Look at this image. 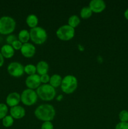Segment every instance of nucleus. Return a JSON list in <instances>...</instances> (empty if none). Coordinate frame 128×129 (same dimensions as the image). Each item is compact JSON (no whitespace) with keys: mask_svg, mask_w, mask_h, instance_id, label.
<instances>
[{"mask_svg":"<svg viewBox=\"0 0 128 129\" xmlns=\"http://www.w3.org/2000/svg\"><path fill=\"white\" fill-rule=\"evenodd\" d=\"M0 52L1 53L4 58L10 59V58L13 57V55H15V49L13 48L11 45L5 44L1 47Z\"/></svg>","mask_w":128,"mask_h":129,"instance_id":"14","label":"nucleus"},{"mask_svg":"<svg viewBox=\"0 0 128 129\" xmlns=\"http://www.w3.org/2000/svg\"><path fill=\"white\" fill-rule=\"evenodd\" d=\"M53 125L51 122H44L41 127V129H53Z\"/></svg>","mask_w":128,"mask_h":129,"instance_id":"28","label":"nucleus"},{"mask_svg":"<svg viewBox=\"0 0 128 129\" xmlns=\"http://www.w3.org/2000/svg\"><path fill=\"white\" fill-rule=\"evenodd\" d=\"M16 40H18L17 37L15 35H12V34H10L6 37V42H7V44H9V45H11V44Z\"/></svg>","mask_w":128,"mask_h":129,"instance_id":"27","label":"nucleus"},{"mask_svg":"<svg viewBox=\"0 0 128 129\" xmlns=\"http://www.w3.org/2000/svg\"><path fill=\"white\" fill-rule=\"evenodd\" d=\"M92 13L93 12L90 10V8L89 6H86V7H84L81 9L80 12V17L82 19H88L90 17H91Z\"/></svg>","mask_w":128,"mask_h":129,"instance_id":"20","label":"nucleus"},{"mask_svg":"<svg viewBox=\"0 0 128 129\" xmlns=\"http://www.w3.org/2000/svg\"><path fill=\"white\" fill-rule=\"evenodd\" d=\"M11 46L13 47V48L15 50H21V47H22L23 46V44L19 40H16L11 44Z\"/></svg>","mask_w":128,"mask_h":129,"instance_id":"25","label":"nucleus"},{"mask_svg":"<svg viewBox=\"0 0 128 129\" xmlns=\"http://www.w3.org/2000/svg\"><path fill=\"white\" fill-rule=\"evenodd\" d=\"M119 118L121 122H128V111L125 110L120 111L119 114Z\"/></svg>","mask_w":128,"mask_h":129,"instance_id":"24","label":"nucleus"},{"mask_svg":"<svg viewBox=\"0 0 128 129\" xmlns=\"http://www.w3.org/2000/svg\"><path fill=\"white\" fill-rule=\"evenodd\" d=\"M18 38V40H20L23 44H26V43H28V41L30 40V31H29L28 30H26V29L21 30V31L19 32Z\"/></svg>","mask_w":128,"mask_h":129,"instance_id":"18","label":"nucleus"},{"mask_svg":"<svg viewBox=\"0 0 128 129\" xmlns=\"http://www.w3.org/2000/svg\"><path fill=\"white\" fill-rule=\"evenodd\" d=\"M78 81L75 76L73 75H67L62 79L60 87L61 89L65 94H72L77 89Z\"/></svg>","mask_w":128,"mask_h":129,"instance_id":"3","label":"nucleus"},{"mask_svg":"<svg viewBox=\"0 0 128 129\" xmlns=\"http://www.w3.org/2000/svg\"><path fill=\"white\" fill-rule=\"evenodd\" d=\"M38 97L43 101L50 102L53 100L56 96L55 88L51 86L50 84H43L36 89Z\"/></svg>","mask_w":128,"mask_h":129,"instance_id":"2","label":"nucleus"},{"mask_svg":"<svg viewBox=\"0 0 128 129\" xmlns=\"http://www.w3.org/2000/svg\"><path fill=\"white\" fill-rule=\"evenodd\" d=\"M9 74L15 78H19L22 76L24 74V66L20 62H13L8 65L7 68Z\"/></svg>","mask_w":128,"mask_h":129,"instance_id":"8","label":"nucleus"},{"mask_svg":"<svg viewBox=\"0 0 128 129\" xmlns=\"http://www.w3.org/2000/svg\"><path fill=\"white\" fill-rule=\"evenodd\" d=\"M4 62H5V60H4V57L3 56L1 53L0 52V68L1 66H3L4 64Z\"/></svg>","mask_w":128,"mask_h":129,"instance_id":"30","label":"nucleus"},{"mask_svg":"<svg viewBox=\"0 0 128 129\" xmlns=\"http://www.w3.org/2000/svg\"><path fill=\"white\" fill-rule=\"evenodd\" d=\"M41 83L40 76L37 74L28 76L25 80V84L27 88L33 90L38 88L39 86L41 85Z\"/></svg>","mask_w":128,"mask_h":129,"instance_id":"9","label":"nucleus"},{"mask_svg":"<svg viewBox=\"0 0 128 129\" xmlns=\"http://www.w3.org/2000/svg\"><path fill=\"white\" fill-rule=\"evenodd\" d=\"M30 39L34 44L36 45H41L47 40V33L42 27L36 26L30 30Z\"/></svg>","mask_w":128,"mask_h":129,"instance_id":"5","label":"nucleus"},{"mask_svg":"<svg viewBox=\"0 0 128 129\" xmlns=\"http://www.w3.org/2000/svg\"><path fill=\"white\" fill-rule=\"evenodd\" d=\"M35 115L36 118L43 122H51L55 117L56 112L51 105L42 104L35 109Z\"/></svg>","mask_w":128,"mask_h":129,"instance_id":"1","label":"nucleus"},{"mask_svg":"<svg viewBox=\"0 0 128 129\" xmlns=\"http://www.w3.org/2000/svg\"><path fill=\"white\" fill-rule=\"evenodd\" d=\"M89 7L93 13H99L104 11L106 8V5L102 0H92L89 3Z\"/></svg>","mask_w":128,"mask_h":129,"instance_id":"11","label":"nucleus"},{"mask_svg":"<svg viewBox=\"0 0 128 129\" xmlns=\"http://www.w3.org/2000/svg\"><path fill=\"white\" fill-rule=\"evenodd\" d=\"M26 23L28 26L31 28V29L33 28L38 26V18L35 14H30V15H28V16L26 17Z\"/></svg>","mask_w":128,"mask_h":129,"instance_id":"16","label":"nucleus"},{"mask_svg":"<svg viewBox=\"0 0 128 129\" xmlns=\"http://www.w3.org/2000/svg\"><path fill=\"white\" fill-rule=\"evenodd\" d=\"M10 115L14 119H21L25 116L26 111L23 107L20 105L15 106L10 108Z\"/></svg>","mask_w":128,"mask_h":129,"instance_id":"13","label":"nucleus"},{"mask_svg":"<svg viewBox=\"0 0 128 129\" xmlns=\"http://www.w3.org/2000/svg\"><path fill=\"white\" fill-rule=\"evenodd\" d=\"M20 51L23 56L25 57L31 58L35 55L36 53V47L31 43H26L23 44Z\"/></svg>","mask_w":128,"mask_h":129,"instance_id":"10","label":"nucleus"},{"mask_svg":"<svg viewBox=\"0 0 128 129\" xmlns=\"http://www.w3.org/2000/svg\"><path fill=\"white\" fill-rule=\"evenodd\" d=\"M16 21L11 16H4L0 18V34L10 35L16 28Z\"/></svg>","mask_w":128,"mask_h":129,"instance_id":"4","label":"nucleus"},{"mask_svg":"<svg viewBox=\"0 0 128 129\" xmlns=\"http://www.w3.org/2000/svg\"><path fill=\"white\" fill-rule=\"evenodd\" d=\"M80 23V19L77 15H72L71 16H70L68 20V25L69 26H70L71 27L74 28L75 29V28L77 27L79 25V24Z\"/></svg>","mask_w":128,"mask_h":129,"instance_id":"19","label":"nucleus"},{"mask_svg":"<svg viewBox=\"0 0 128 129\" xmlns=\"http://www.w3.org/2000/svg\"><path fill=\"white\" fill-rule=\"evenodd\" d=\"M6 102L7 105L11 108L18 105L21 102V94L17 92H13L10 93L6 97Z\"/></svg>","mask_w":128,"mask_h":129,"instance_id":"12","label":"nucleus"},{"mask_svg":"<svg viewBox=\"0 0 128 129\" xmlns=\"http://www.w3.org/2000/svg\"><path fill=\"white\" fill-rule=\"evenodd\" d=\"M8 112V108L6 104L0 103V119L5 118Z\"/></svg>","mask_w":128,"mask_h":129,"instance_id":"23","label":"nucleus"},{"mask_svg":"<svg viewBox=\"0 0 128 129\" xmlns=\"http://www.w3.org/2000/svg\"><path fill=\"white\" fill-rule=\"evenodd\" d=\"M115 129H128V122H120L115 125Z\"/></svg>","mask_w":128,"mask_h":129,"instance_id":"29","label":"nucleus"},{"mask_svg":"<svg viewBox=\"0 0 128 129\" xmlns=\"http://www.w3.org/2000/svg\"><path fill=\"white\" fill-rule=\"evenodd\" d=\"M36 73L40 76L47 74L49 70V65L46 62L41 60L38 62L36 66Z\"/></svg>","mask_w":128,"mask_h":129,"instance_id":"15","label":"nucleus"},{"mask_svg":"<svg viewBox=\"0 0 128 129\" xmlns=\"http://www.w3.org/2000/svg\"><path fill=\"white\" fill-rule=\"evenodd\" d=\"M24 71L28 76L33 75L36 73V68L35 65L31 64H27L24 67Z\"/></svg>","mask_w":128,"mask_h":129,"instance_id":"21","label":"nucleus"},{"mask_svg":"<svg viewBox=\"0 0 128 129\" xmlns=\"http://www.w3.org/2000/svg\"><path fill=\"white\" fill-rule=\"evenodd\" d=\"M2 123L4 127L8 128L11 127L14 123V118L11 115H6L2 119Z\"/></svg>","mask_w":128,"mask_h":129,"instance_id":"22","label":"nucleus"},{"mask_svg":"<svg viewBox=\"0 0 128 129\" xmlns=\"http://www.w3.org/2000/svg\"><path fill=\"white\" fill-rule=\"evenodd\" d=\"M50 76L48 74H43V75L40 76V80L41 83L43 84H48L50 82Z\"/></svg>","mask_w":128,"mask_h":129,"instance_id":"26","label":"nucleus"},{"mask_svg":"<svg viewBox=\"0 0 128 129\" xmlns=\"http://www.w3.org/2000/svg\"><path fill=\"white\" fill-rule=\"evenodd\" d=\"M37 93L35 91L27 88L23 91L21 94V102L26 106H32L36 103Z\"/></svg>","mask_w":128,"mask_h":129,"instance_id":"7","label":"nucleus"},{"mask_svg":"<svg viewBox=\"0 0 128 129\" xmlns=\"http://www.w3.org/2000/svg\"><path fill=\"white\" fill-rule=\"evenodd\" d=\"M58 39L62 41L72 40L75 35V29L69 25H64L59 27L56 31Z\"/></svg>","mask_w":128,"mask_h":129,"instance_id":"6","label":"nucleus"},{"mask_svg":"<svg viewBox=\"0 0 128 129\" xmlns=\"http://www.w3.org/2000/svg\"><path fill=\"white\" fill-rule=\"evenodd\" d=\"M124 16L125 17V18L127 20H128V8L125 10V11H124Z\"/></svg>","mask_w":128,"mask_h":129,"instance_id":"31","label":"nucleus"},{"mask_svg":"<svg viewBox=\"0 0 128 129\" xmlns=\"http://www.w3.org/2000/svg\"><path fill=\"white\" fill-rule=\"evenodd\" d=\"M62 79L63 78H61V76L59 75V74H53L51 76H50V79L49 83L54 88H58V87L61 86Z\"/></svg>","mask_w":128,"mask_h":129,"instance_id":"17","label":"nucleus"}]
</instances>
